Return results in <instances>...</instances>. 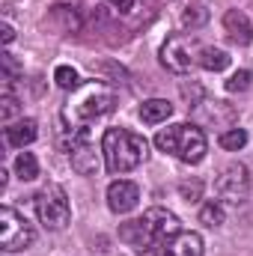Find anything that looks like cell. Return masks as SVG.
<instances>
[{
	"label": "cell",
	"instance_id": "3957f363",
	"mask_svg": "<svg viewBox=\"0 0 253 256\" xmlns=\"http://www.w3.org/2000/svg\"><path fill=\"white\" fill-rule=\"evenodd\" d=\"M102 155L110 173H128L146 161L149 143L143 134H134L128 128H108L102 137Z\"/></svg>",
	"mask_w": 253,
	"mask_h": 256
},
{
	"label": "cell",
	"instance_id": "9a60e30c",
	"mask_svg": "<svg viewBox=\"0 0 253 256\" xmlns=\"http://www.w3.org/2000/svg\"><path fill=\"white\" fill-rule=\"evenodd\" d=\"M48 21H51L60 33H78V30L84 27V21H80V15H78L74 6H54L51 15H48Z\"/></svg>",
	"mask_w": 253,
	"mask_h": 256
},
{
	"label": "cell",
	"instance_id": "ffe728a7",
	"mask_svg": "<svg viewBox=\"0 0 253 256\" xmlns=\"http://www.w3.org/2000/svg\"><path fill=\"white\" fill-rule=\"evenodd\" d=\"M18 110H21V108H18V98L12 96V90H9V86H3V96H0V120L9 126V122H12V116H15Z\"/></svg>",
	"mask_w": 253,
	"mask_h": 256
},
{
	"label": "cell",
	"instance_id": "cb8c5ba5",
	"mask_svg": "<svg viewBox=\"0 0 253 256\" xmlns=\"http://www.w3.org/2000/svg\"><path fill=\"white\" fill-rule=\"evenodd\" d=\"M179 194H182V200H188V202H196V200L202 196V182H200V179L182 182V185H179Z\"/></svg>",
	"mask_w": 253,
	"mask_h": 256
},
{
	"label": "cell",
	"instance_id": "f1b7e54d",
	"mask_svg": "<svg viewBox=\"0 0 253 256\" xmlns=\"http://www.w3.org/2000/svg\"><path fill=\"white\" fill-rule=\"evenodd\" d=\"M149 256H167V250H164V248H155V250H152Z\"/></svg>",
	"mask_w": 253,
	"mask_h": 256
},
{
	"label": "cell",
	"instance_id": "83f0119b",
	"mask_svg": "<svg viewBox=\"0 0 253 256\" xmlns=\"http://www.w3.org/2000/svg\"><path fill=\"white\" fill-rule=\"evenodd\" d=\"M6 182H9V170H0V188H6Z\"/></svg>",
	"mask_w": 253,
	"mask_h": 256
},
{
	"label": "cell",
	"instance_id": "52a82bcc",
	"mask_svg": "<svg viewBox=\"0 0 253 256\" xmlns=\"http://www.w3.org/2000/svg\"><path fill=\"white\" fill-rule=\"evenodd\" d=\"M218 194L230 206L248 202V196H250V173H248V167L244 164H230L218 179Z\"/></svg>",
	"mask_w": 253,
	"mask_h": 256
},
{
	"label": "cell",
	"instance_id": "4316f807",
	"mask_svg": "<svg viewBox=\"0 0 253 256\" xmlns=\"http://www.w3.org/2000/svg\"><path fill=\"white\" fill-rule=\"evenodd\" d=\"M0 33H3V45H12V42H15V30H12L9 24H3Z\"/></svg>",
	"mask_w": 253,
	"mask_h": 256
},
{
	"label": "cell",
	"instance_id": "603a6c76",
	"mask_svg": "<svg viewBox=\"0 0 253 256\" xmlns=\"http://www.w3.org/2000/svg\"><path fill=\"white\" fill-rule=\"evenodd\" d=\"M250 80H253L250 72H248V68H238V72L226 80V90H230V92H244V90L250 86Z\"/></svg>",
	"mask_w": 253,
	"mask_h": 256
},
{
	"label": "cell",
	"instance_id": "7c38bea8",
	"mask_svg": "<svg viewBox=\"0 0 253 256\" xmlns=\"http://www.w3.org/2000/svg\"><path fill=\"white\" fill-rule=\"evenodd\" d=\"M167 256H202V238L196 232H179L161 244Z\"/></svg>",
	"mask_w": 253,
	"mask_h": 256
},
{
	"label": "cell",
	"instance_id": "7402d4cb",
	"mask_svg": "<svg viewBox=\"0 0 253 256\" xmlns=\"http://www.w3.org/2000/svg\"><path fill=\"white\" fill-rule=\"evenodd\" d=\"M206 18H208V12H206L202 6H188V9L182 12V24L190 27V30H194V27H202V24H206Z\"/></svg>",
	"mask_w": 253,
	"mask_h": 256
},
{
	"label": "cell",
	"instance_id": "8992f818",
	"mask_svg": "<svg viewBox=\"0 0 253 256\" xmlns=\"http://www.w3.org/2000/svg\"><path fill=\"white\" fill-rule=\"evenodd\" d=\"M36 214H39V224L45 230H63L72 218V206H68V196L60 185H48L36 194Z\"/></svg>",
	"mask_w": 253,
	"mask_h": 256
},
{
	"label": "cell",
	"instance_id": "6da1fadb",
	"mask_svg": "<svg viewBox=\"0 0 253 256\" xmlns=\"http://www.w3.org/2000/svg\"><path fill=\"white\" fill-rule=\"evenodd\" d=\"M182 232V220L167 208H146L137 220H128L120 230V238L137 254H152L164 242Z\"/></svg>",
	"mask_w": 253,
	"mask_h": 256
},
{
	"label": "cell",
	"instance_id": "ac0fdd59",
	"mask_svg": "<svg viewBox=\"0 0 253 256\" xmlns=\"http://www.w3.org/2000/svg\"><path fill=\"white\" fill-rule=\"evenodd\" d=\"M226 220V212H224V206L218 202V200H208L202 208H200V224H206V226H220Z\"/></svg>",
	"mask_w": 253,
	"mask_h": 256
},
{
	"label": "cell",
	"instance_id": "277c9868",
	"mask_svg": "<svg viewBox=\"0 0 253 256\" xmlns=\"http://www.w3.org/2000/svg\"><path fill=\"white\" fill-rule=\"evenodd\" d=\"M155 146L185 164H200L208 152V140H206V131L190 122H176L170 128H161L155 134Z\"/></svg>",
	"mask_w": 253,
	"mask_h": 256
},
{
	"label": "cell",
	"instance_id": "44dd1931",
	"mask_svg": "<svg viewBox=\"0 0 253 256\" xmlns=\"http://www.w3.org/2000/svg\"><path fill=\"white\" fill-rule=\"evenodd\" d=\"M54 80H57V86H63V90H78V86H80V78H78V72H74L72 66H57V68H54Z\"/></svg>",
	"mask_w": 253,
	"mask_h": 256
},
{
	"label": "cell",
	"instance_id": "d4e9b609",
	"mask_svg": "<svg viewBox=\"0 0 253 256\" xmlns=\"http://www.w3.org/2000/svg\"><path fill=\"white\" fill-rule=\"evenodd\" d=\"M0 63H3V80H6V86H9V84L21 74V66L15 63V57H12V54H3V57H0Z\"/></svg>",
	"mask_w": 253,
	"mask_h": 256
},
{
	"label": "cell",
	"instance_id": "8fae6325",
	"mask_svg": "<svg viewBox=\"0 0 253 256\" xmlns=\"http://www.w3.org/2000/svg\"><path fill=\"white\" fill-rule=\"evenodd\" d=\"M224 30L236 45H250L253 42V24L242 9H226L224 15Z\"/></svg>",
	"mask_w": 253,
	"mask_h": 256
},
{
	"label": "cell",
	"instance_id": "5bb4252c",
	"mask_svg": "<svg viewBox=\"0 0 253 256\" xmlns=\"http://www.w3.org/2000/svg\"><path fill=\"white\" fill-rule=\"evenodd\" d=\"M170 116H173V104H170L167 98H149V102L140 104V120H143L146 126H161V122H167Z\"/></svg>",
	"mask_w": 253,
	"mask_h": 256
},
{
	"label": "cell",
	"instance_id": "484cf974",
	"mask_svg": "<svg viewBox=\"0 0 253 256\" xmlns=\"http://www.w3.org/2000/svg\"><path fill=\"white\" fill-rule=\"evenodd\" d=\"M110 6H114L116 12H131V9H134V0H110Z\"/></svg>",
	"mask_w": 253,
	"mask_h": 256
},
{
	"label": "cell",
	"instance_id": "2e32d148",
	"mask_svg": "<svg viewBox=\"0 0 253 256\" xmlns=\"http://www.w3.org/2000/svg\"><path fill=\"white\" fill-rule=\"evenodd\" d=\"M196 63L202 66L206 72H224L230 66V54L220 51V48H202L200 57H196Z\"/></svg>",
	"mask_w": 253,
	"mask_h": 256
},
{
	"label": "cell",
	"instance_id": "30bf717a",
	"mask_svg": "<svg viewBox=\"0 0 253 256\" xmlns=\"http://www.w3.org/2000/svg\"><path fill=\"white\" fill-rule=\"evenodd\" d=\"M137 200H140V188L128 179H116L110 182L108 188V206L114 214H128L131 208H137Z\"/></svg>",
	"mask_w": 253,
	"mask_h": 256
},
{
	"label": "cell",
	"instance_id": "4fadbf2b",
	"mask_svg": "<svg viewBox=\"0 0 253 256\" xmlns=\"http://www.w3.org/2000/svg\"><path fill=\"white\" fill-rule=\"evenodd\" d=\"M39 137V126L36 120H21L15 126H6V143L15 146V149H24L27 143H33Z\"/></svg>",
	"mask_w": 253,
	"mask_h": 256
},
{
	"label": "cell",
	"instance_id": "e0dca14e",
	"mask_svg": "<svg viewBox=\"0 0 253 256\" xmlns=\"http://www.w3.org/2000/svg\"><path fill=\"white\" fill-rule=\"evenodd\" d=\"M15 173H18L21 182H33V179L39 176V161H36V155H33V152H21V155L15 158Z\"/></svg>",
	"mask_w": 253,
	"mask_h": 256
},
{
	"label": "cell",
	"instance_id": "9c48e42d",
	"mask_svg": "<svg viewBox=\"0 0 253 256\" xmlns=\"http://www.w3.org/2000/svg\"><path fill=\"white\" fill-rule=\"evenodd\" d=\"M78 134L72 137V143H68V155H72V167L80 173V176H96L98 173V152H96V146H90L86 143V134H84V128H74Z\"/></svg>",
	"mask_w": 253,
	"mask_h": 256
},
{
	"label": "cell",
	"instance_id": "d6986e66",
	"mask_svg": "<svg viewBox=\"0 0 253 256\" xmlns=\"http://www.w3.org/2000/svg\"><path fill=\"white\" fill-rule=\"evenodd\" d=\"M218 143H220L226 152H238V149L248 146V131H244V128H226V131L218 137Z\"/></svg>",
	"mask_w": 253,
	"mask_h": 256
},
{
	"label": "cell",
	"instance_id": "5b68a950",
	"mask_svg": "<svg viewBox=\"0 0 253 256\" xmlns=\"http://www.w3.org/2000/svg\"><path fill=\"white\" fill-rule=\"evenodd\" d=\"M33 242H36V230L27 224V218L18 214L12 206H3L0 208V248L6 254H15V250H27Z\"/></svg>",
	"mask_w": 253,
	"mask_h": 256
},
{
	"label": "cell",
	"instance_id": "ba28073f",
	"mask_svg": "<svg viewBox=\"0 0 253 256\" xmlns=\"http://www.w3.org/2000/svg\"><path fill=\"white\" fill-rule=\"evenodd\" d=\"M190 42L188 36H170L164 45H161V66L176 72V74H185L190 72L194 66V51H190Z\"/></svg>",
	"mask_w": 253,
	"mask_h": 256
},
{
	"label": "cell",
	"instance_id": "7a4b0ae2",
	"mask_svg": "<svg viewBox=\"0 0 253 256\" xmlns=\"http://www.w3.org/2000/svg\"><path fill=\"white\" fill-rule=\"evenodd\" d=\"M114 108H116V96H114V90H110L108 84H102V80H90V84L78 86L74 96L66 102L63 116H66L68 126L84 128V126H90L92 120L108 116Z\"/></svg>",
	"mask_w": 253,
	"mask_h": 256
}]
</instances>
